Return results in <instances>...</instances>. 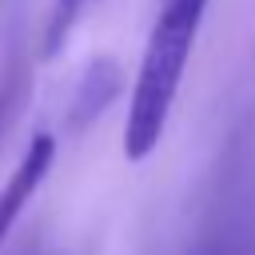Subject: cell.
Segmentation results:
<instances>
[{
  "label": "cell",
  "mask_w": 255,
  "mask_h": 255,
  "mask_svg": "<svg viewBox=\"0 0 255 255\" xmlns=\"http://www.w3.org/2000/svg\"><path fill=\"white\" fill-rule=\"evenodd\" d=\"M20 96V88H16V76H4V84H0V128H4V120H8V112H12V100Z\"/></svg>",
  "instance_id": "5"
},
{
  "label": "cell",
  "mask_w": 255,
  "mask_h": 255,
  "mask_svg": "<svg viewBox=\"0 0 255 255\" xmlns=\"http://www.w3.org/2000/svg\"><path fill=\"white\" fill-rule=\"evenodd\" d=\"M52 163H56V135H48V131L32 135L28 147H24V155H20V163H16V171H12L8 183L0 187V243H4L8 231L16 227V219H20V211L28 207V199H32V195L40 191V183L48 179Z\"/></svg>",
  "instance_id": "2"
},
{
  "label": "cell",
  "mask_w": 255,
  "mask_h": 255,
  "mask_svg": "<svg viewBox=\"0 0 255 255\" xmlns=\"http://www.w3.org/2000/svg\"><path fill=\"white\" fill-rule=\"evenodd\" d=\"M203 12H207V0H163L151 24V36L143 44L139 72L131 84V100H128V124H124V155L131 163L147 159L163 139Z\"/></svg>",
  "instance_id": "1"
},
{
  "label": "cell",
  "mask_w": 255,
  "mask_h": 255,
  "mask_svg": "<svg viewBox=\"0 0 255 255\" xmlns=\"http://www.w3.org/2000/svg\"><path fill=\"white\" fill-rule=\"evenodd\" d=\"M116 88H120V72H116V64L96 60V64L88 68L84 84H80V100H76V108H72V124H88V120L116 96Z\"/></svg>",
  "instance_id": "3"
},
{
  "label": "cell",
  "mask_w": 255,
  "mask_h": 255,
  "mask_svg": "<svg viewBox=\"0 0 255 255\" xmlns=\"http://www.w3.org/2000/svg\"><path fill=\"white\" fill-rule=\"evenodd\" d=\"M92 4H96V0H56V4H52L48 24H44V44H40V56H44V60H52V56L64 52L68 36L76 32V24L84 20V12H88Z\"/></svg>",
  "instance_id": "4"
}]
</instances>
